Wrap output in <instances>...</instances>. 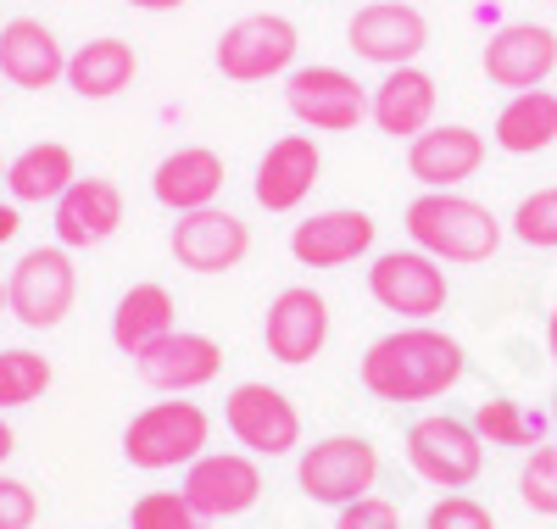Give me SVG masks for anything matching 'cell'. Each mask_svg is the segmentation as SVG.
Here are the masks:
<instances>
[{"instance_id":"25","label":"cell","mask_w":557,"mask_h":529,"mask_svg":"<svg viewBox=\"0 0 557 529\" xmlns=\"http://www.w3.org/2000/svg\"><path fill=\"white\" fill-rule=\"evenodd\" d=\"M173 291L168 284H128V291L117 296V307H112V346L123 352V357H139L146 346H157L162 334H173L178 323H173Z\"/></svg>"},{"instance_id":"32","label":"cell","mask_w":557,"mask_h":529,"mask_svg":"<svg viewBox=\"0 0 557 529\" xmlns=\"http://www.w3.org/2000/svg\"><path fill=\"white\" fill-rule=\"evenodd\" d=\"M513 234L524 239V246H535V251H557V184H546V189H535V196L519 201Z\"/></svg>"},{"instance_id":"19","label":"cell","mask_w":557,"mask_h":529,"mask_svg":"<svg viewBox=\"0 0 557 529\" xmlns=\"http://www.w3.org/2000/svg\"><path fill=\"white\" fill-rule=\"evenodd\" d=\"M51 212H57V246L89 251V246H107V239L123 229L128 201H123V189L112 179H73Z\"/></svg>"},{"instance_id":"35","label":"cell","mask_w":557,"mask_h":529,"mask_svg":"<svg viewBox=\"0 0 557 529\" xmlns=\"http://www.w3.org/2000/svg\"><path fill=\"white\" fill-rule=\"evenodd\" d=\"M34 518H39V496L23 479L0 473V529H34Z\"/></svg>"},{"instance_id":"3","label":"cell","mask_w":557,"mask_h":529,"mask_svg":"<svg viewBox=\"0 0 557 529\" xmlns=\"http://www.w3.org/2000/svg\"><path fill=\"white\" fill-rule=\"evenodd\" d=\"M212 446V418L201 402H151L123 423V457L139 473H162V468H190Z\"/></svg>"},{"instance_id":"27","label":"cell","mask_w":557,"mask_h":529,"mask_svg":"<svg viewBox=\"0 0 557 529\" xmlns=\"http://www.w3.org/2000/svg\"><path fill=\"white\" fill-rule=\"evenodd\" d=\"M496 146L507 157H535L557 146V95L552 89H519L507 95V107L496 112Z\"/></svg>"},{"instance_id":"7","label":"cell","mask_w":557,"mask_h":529,"mask_svg":"<svg viewBox=\"0 0 557 529\" xmlns=\"http://www.w3.org/2000/svg\"><path fill=\"white\" fill-rule=\"evenodd\" d=\"M368 296H374V307L396 312L401 323H430L435 312H446V296H451V284H446V268L430 257V251H418V246H396V251H380L374 268H368Z\"/></svg>"},{"instance_id":"21","label":"cell","mask_w":557,"mask_h":529,"mask_svg":"<svg viewBox=\"0 0 557 529\" xmlns=\"http://www.w3.org/2000/svg\"><path fill=\"white\" fill-rule=\"evenodd\" d=\"M435 101H441V89L424 67H391L374 89H368V118H374L380 134L391 139H418L430 123H435Z\"/></svg>"},{"instance_id":"9","label":"cell","mask_w":557,"mask_h":529,"mask_svg":"<svg viewBox=\"0 0 557 529\" xmlns=\"http://www.w3.org/2000/svg\"><path fill=\"white\" fill-rule=\"evenodd\" d=\"M285 107L307 134H351L368 118V89L346 67L312 62L285 73Z\"/></svg>"},{"instance_id":"39","label":"cell","mask_w":557,"mask_h":529,"mask_svg":"<svg viewBox=\"0 0 557 529\" xmlns=\"http://www.w3.org/2000/svg\"><path fill=\"white\" fill-rule=\"evenodd\" d=\"M546 346H552V357H557V307H552V318H546Z\"/></svg>"},{"instance_id":"36","label":"cell","mask_w":557,"mask_h":529,"mask_svg":"<svg viewBox=\"0 0 557 529\" xmlns=\"http://www.w3.org/2000/svg\"><path fill=\"white\" fill-rule=\"evenodd\" d=\"M17 229H23L17 201H0V246H7V239H17Z\"/></svg>"},{"instance_id":"28","label":"cell","mask_w":557,"mask_h":529,"mask_svg":"<svg viewBox=\"0 0 557 529\" xmlns=\"http://www.w3.org/2000/svg\"><path fill=\"white\" fill-rule=\"evenodd\" d=\"M469 423L480 429L485 446H507V452H535L541 435H546V418H541V413H524L519 402H507V396L480 402Z\"/></svg>"},{"instance_id":"17","label":"cell","mask_w":557,"mask_h":529,"mask_svg":"<svg viewBox=\"0 0 557 529\" xmlns=\"http://www.w3.org/2000/svg\"><path fill=\"white\" fill-rule=\"evenodd\" d=\"M374 234H380V223L368 212L330 207V212H312L290 229V257L301 268H351L357 257L374 251Z\"/></svg>"},{"instance_id":"23","label":"cell","mask_w":557,"mask_h":529,"mask_svg":"<svg viewBox=\"0 0 557 529\" xmlns=\"http://www.w3.org/2000/svg\"><path fill=\"white\" fill-rule=\"evenodd\" d=\"M0 78L17 89H51L57 78H67L62 39L39 17H12L0 28Z\"/></svg>"},{"instance_id":"15","label":"cell","mask_w":557,"mask_h":529,"mask_svg":"<svg viewBox=\"0 0 557 529\" xmlns=\"http://www.w3.org/2000/svg\"><path fill=\"white\" fill-rule=\"evenodd\" d=\"M168 246L178 268H190V273H228L251 257V229L246 218L223 212V207H201V212H178Z\"/></svg>"},{"instance_id":"12","label":"cell","mask_w":557,"mask_h":529,"mask_svg":"<svg viewBox=\"0 0 557 529\" xmlns=\"http://www.w3.org/2000/svg\"><path fill=\"white\" fill-rule=\"evenodd\" d=\"M184 502H190L207 524L212 518H240L262 502V468L251 452H201L184 468Z\"/></svg>"},{"instance_id":"40","label":"cell","mask_w":557,"mask_h":529,"mask_svg":"<svg viewBox=\"0 0 557 529\" xmlns=\"http://www.w3.org/2000/svg\"><path fill=\"white\" fill-rule=\"evenodd\" d=\"M0 312H12V307H7V284H0Z\"/></svg>"},{"instance_id":"14","label":"cell","mask_w":557,"mask_h":529,"mask_svg":"<svg viewBox=\"0 0 557 529\" xmlns=\"http://www.w3.org/2000/svg\"><path fill=\"white\" fill-rule=\"evenodd\" d=\"M134 373L146 391H162V396H190L201 384H212L223 373V346L201 329H173L162 334L157 346H146L134 357Z\"/></svg>"},{"instance_id":"41","label":"cell","mask_w":557,"mask_h":529,"mask_svg":"<svg viewBox=\"0 0 557 529\" xmlns=\"http://www.w3.org/2000/svg\"><path fill=\"white\" fill-rule=\"evenodd\" d=\"M552 429H557V396H552Z\"/></svg>"},{"instance_id":"5","label":"cell","mask_w":557,"mask_h":529,"mask_svg":"<svg viewBox=\"0 0 557 529\" xmlns=\"http://www.w3.org/2000/svg\"><path fill=\"white\" fill-rule=\"evenodd\" d=\"M296 51H301V34L285 12H251L240 23H228L218 34V73L235 78V84H262V78H278L296 67Z\"/></svg>"},{"instance_id":"22","label":"cell","mask_w":557,"mask_h":529,"mask_svg":"<svg viewBox=\"0 0 557 529\" xmlns=\"http://www.w3.org/2000/svg\"><path fill=\"white\" fill-rule=\"evenodd\" d=\"M223 157L212 151V146H178V151H168L162 162H157V173H151V196H157V207H168L173 218L178 212H201V207H218V196H223Z\"/></svg>"},{"instance_id":"33","label":"cell","mask_w":557,"mask_h":529,"mask_svg":"<svg viewBox=\"0 0 557 529\" xmlns=\"http://www.w3.org/2000/svg\"><path fill=\"white\" fill-rule=\"evenodd\" d=\"M424 529H496V518H491L485 502L462 496V491H446V496L424 513Z\"/></svg>"},{"instance_id":"6","label":"cell","mask_w":557,"mask_h":529,"mask_svg":"<svg viewBox=\"0 0 557 529\" xmlns=\"http://www.w3.org/2000/svg\"><path fill=\"white\" fill-rule=\"evenodd\" d=\"M296 485L318 507H346L380 485V446L362 435H330L312 441L296 463Z\"/></svg>"},{"instance_id":"37","label":"cell","mask_w":557,"mask_h":529,"mask_svg":"<svg viewBox=\"0 0 557 529\" xmlns=\"http://www.w3.org/2000/svg\"><path fill=\"white\" fill-rule=\"evenodd\" d=\"M123 7H134V12H178L184 0H123Z\"/></svg>"},{"instance_id":"29","label":"cell","mask_w":557,"mask_h":529,"mask_svg":"<svg viewBox=\"0 0 557 529\" xmlns=\"http://www.w3.org/2000/svg\"><path fill=\"white\" fill-rule=\"evenodd\" d=\"M51 357H39L28 346H12V352H0V413H12V407H34L45 391H51Z\"/></svg>"},{"instance_id":"1","label":"cell","mask_w":557,"mask_h":529,"mask_svg":"<svg viewBox=\"0 0 557 529\" xmlns=\"http://www.w3.org/2000/svg\"><path fill=\"white\" fill-rule=\"evenodd\" d=\"M469 373V357L435 323H401L362 352L357 379L374 402H441Z\"/></svg>"},{"instance_id":"10","label":"cell","mask_w":557,"mask_h":529,"mask_svg":"<svg viewBox=\"0 0 557 529\" xmlns=\"http://www.w3.org/2000/svg\"><path fill=\"white\" fill-rule=\"evenodd\" d=\"M223 423L251 457H290L301 446V413L285 391H273L262 379H246L228 391L223 402Z\"/></svg>"},{"instance_id":"2","label":"cell","mask_w":557,"mask_h":529,"mask_svg":"<svg viewBox=\"0 0 557 529\" xmlns=\"http://www.w3.org/2000/svg\"><path fill=\"white\" fill-rule=\"evenodd\" d=\"M407 239L418 251H430L435 262H491L502 246V218L480 207L462 189H424L418 201H407Z\"/></svg>"},{"instance_id":"16","label":"cell","mask_w":557,"mask_h":529,"mask_svg":"<svg viewBox=\"0 0 557 529\" xmlns=\"http://www.w3.org/2000/svg\"><path fill=\"white\" fill-rule=\"evenodd\" d=\"M485 168V134L469 123H430L418 139H407V173L424 189H462Z\"/></svg>"},{"instance_id":"11","label":"cell","mask_w":557,"mask_h":529,"mask_svg":"<svg viewBox=\"0 0 557 529\" xmlns=\"http://www.w3.org/2000/svg\"><path fill=\"white\" fill-rule=\"evenodd\" d=\"M351 51L362 62H374V67H412L418 57H424V45H430V17L412 7V0H368V7H357L351 28Z\"/></svg>"},{"instance_id":"34","label":"cell","mask_w":557,"mask_h":529,"mask_svg":"<svg viewBox=\"0 0 557 529\" xmlns=\"http://www.w3.org/2000/svg\"><path fill=\"white\" fill-rule=\"evenodd\" d=\"M335 529H401V513H396V502L368 491V496L335 507Z\"/></svg>"},{"instance_id":"20","label":"cell","mask_w":557,"mask_h":529,"mask_svg":"<svg viewBox=\"0 0 557 529\" xmlns=\"http://www.w3.org/2000/svg\"><path fill=\"white\" fill-rule=\"evenodd\" d=\"M557 67V34L546 23H507L485 45V78L496 89H541Z\"/></svg>"},{"instance_id":"18","label":"cell","mask_w":557,"mask_h":529,"mask_svg":"<svg viewBox=\"0 0 557 529\" xmlns=\"http://www.w3.org/2000/svg\"><path fill=\"white\" fill-rule=\"evenodd\" d=\"M318 173H323L318 139H312V134H278L273 146L262 151V162H257L251 196H257L262 212H296V207L312 196Z\"/></svg>"},{"instance_id":"31","label":"cell","mask_w":557,"mask_h":529,"mask_svg":"<svg viewBox=\"0 0 557 529\" xmlns=\"http://www.w3.org/2000/svg\"><path fill=\"white\" fill-rule=\"evenodd\" d=\"M519 496L530 513L541 518H557V441L552 446H535L519 468Z\"/></svg>"},{"instance_id":"30","label":"cell","mask_w":557,"mask_h":529,"mask_svg":"<svg viewBox=\"0 0 557 529\" xmlns=\"http://www.w3.org/2000/svg\"><path fill=\"white\" fill-rule=\"evenodd\" d=\"M128 529H207V518L184 502V491H146L128 507Z\"/></svg>"},{"instance_id":"8","label":"cell","mask_w":557,"mask_h":529,"mask_svg":"<svg viewBox=\"0 0 557 529\" xmlns=\"http://www.w3.org/2000/svg\"><path fill=\"white\" fill-rule=\"evenodd\" d=\"M78 302V268L67 246H34L7 279V307L23 329H57Z\"/></svg>"},{"instance_id":"13","label":"cell","mask_w":557,"mask_h":529,"mask_svg":"<svg viewBox=\"0 0 557 529\" xmlns=\"http://www.w3.org/2000/svg\"><path fill=\"white\" fill-rule=\"evenodd\" d=\"M323 341H330V302H323L312 284H285L268 312H262V346L273 362H285V368H307Z\"/></svg>"},{"instance_id":"4","label":"cell","mask_w":557,"mask_h":529,"mask_svg":"<svg viewBox=\"0 0 557 529\" xmlns=\"http://www.w3.org/2000/svg\"><path fill=\"white\" fill-rule=\"evenodd\" d=\"M407 468L435 491H469L485 473V441L469 418L424 413L407 429Z\"/></svg>"},{"instance_id":"42","label":"cell","mask_w":557,"mask_h":529,"mask_svg":"<svg viewBox=\"0 0 557 529\" xmlns=\"http://www.w3.org/2000/svg\"><path fill=\"white\" fill-rule=\"evenodd\" d=\"M0 184H7V162H0Z\"/></svg>"},{"instance_id":"38","label":"cell","mask_w":557,"mask_h":529,"mask_svg":"<svg viewBox=\"0 0 557 529\" xmlns=\"http://www.w3.org/2000/svg\"><path fill=\"white\" fill-rule=\"evenodd\" d=\"M12 452H17V435H12V423H7V418H0V463H7Z\"/></svg>"},{"instance_id":"26","label":"cell","mask_w":557,"mask_h":529,"mask_svg":"<svg viewBox=\"0 0 557 529\" xmlns=\"http://www.w3.org/2000/svg\"><path fill=\"white\" fill-rule=\"evenodd\" d=\"M73 179H78V162L62 139H39V146H28L7 162V189L17 207H45V201L57 207Z\"/></svg>"},{"instance_id":"24","label":"cell","mask_w":557,"mask_h":529,"mask_svg":"<svg viewBox=\"0 0 557 529\" xmlns=\"http://www.w3.org/2000/svg\"><path fill=\"white\" fill-rule=\"evenodd\" d=\"M134 78H139V57H134V45L117 39V34L89 39V45H78V51L67 57V89L84 95V101H112V95H123Z\"/></svg>"}]
</instances>
